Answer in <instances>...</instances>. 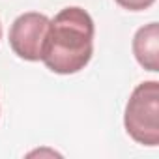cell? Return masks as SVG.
I'll return each instance as SVG.
<instances>
[{
	"label": "cell",
	"instance_id": "cell-2",
	"mask_svg": "<svg viewBox=\"0 0 159 159\" xmlns=\"http://www.w3.org/2000/svg\"><path fill=\"white\" fill-rule=\"evenodd\" d=\"M124 127L127 135L142 146L159 144V83L144 81L131 92L125 111Z\"/></svg>",
	"mask_w": 159,
	"mask_h": 159
},
{
	"label": "cell",
	"instance_id": "cell-4",
	"mask_svg": "<svg viewBox=\"0 0 159 159\" xmlns=\"http://www.w3.org/2000/svg\"><path fill=\"white\" fill-rule=\"evenodd\" d=\"M135 60L152 73L159 71V25L148 23L140 26L133 36Z\"/></svg>",
	"mask_w": 159,
	"mask_h": 159
},
{
	"label": "cell",
	"instance_id": "cell-6",
	"mask_svg": "<svg viewBox=\"0 0 159 159\" xmlns=\"http://www.w3.org/2000/svg\"><path fill=\"white\" fill-rule=\"evenodd\" d=\"M45 153H47V155H60V153H56L54 150H36V152H30L28 155L32 157V155H45Z\"/></svg>",
	"mask_w": 159,
	"mask_h": 159
},
{
	"label": "cell",
	"instance_id": "cell-5",
	"mask_svg": "<svg viewBox=\"0 0 159 159\" xmlns=\"http://www.w3.org/2000/svg\"><path fill=\"white\" fill-rule=\"evenodd\" d=\"M116 4L127 11H144L155 4V0H116Z\"/></svg>",
	"mask_w": 159,
	"mask_h": 159
},
{
	"label": "cell",
	"instance_id": "cell-1",
	"mask_svg": "<svg viewBox=\"0 0 159 159\" xmlns=\"http://www.w3.org/2000/svg\"><path fill=\"white\" fill-rule=\"evenodd\" d=\"M96 25L90 13L79 6L60 10L51 19L41 62L58 75H73L84 69L94 54Z\"/></svg>",
	"mask_w": 159,
	"mask_h": 159
},
{
	"label": "cell",
	"instance_id": "cell-7",
	"mask_svg": "<svg viewBox=\"0 0 159 159\" xmlns=\"http://www.w3.org/2000/svg\"><path fill=\"white\" fill-rule=\"evenodd\" d=\"M0 39H2V26H0Z\"/></svg>",
	"mask_w": 159,
	"mask_h": 159
},
{
	"label": "cell",
	"instance_id": "cell-3",
	"mask_svg": "<svg viewBox=\"0 0 159 159\" xmlns=\"http://www.w3.org/2000/svg\"><path fill=\"white\" fill-rule=\"evenodd\" d=\"M51 19L38 11L21 13L10 26V47L11 51L26 60L39 62L45 51L47 34H49Z\"/></svg>",
	"mask_w": 159,
	"mask_h": 159
}]
</instances>
